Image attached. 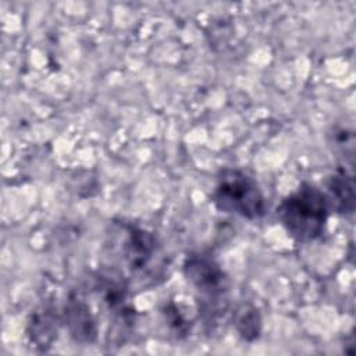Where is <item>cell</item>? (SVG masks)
Here are the masks:
<instances>
[{"label": "cell", "instance_id": "8992f818", "mask_svg": "<svg viewBox=\"0 0 356 356\" xmlns=\"http://www.w3.org/2000/svg\"><path fill=\"white\" fill-rule=\"evenodd\" d=\"M327 200L330 209L339 214H352L355 209V185L352 175L345 170H338L327 179Z\"/></svg>", "mask_w": 356, "mask_h": 356}, {"label": "cell", "instance_id": "6da1fadb", "mask_svg": "<svg viewBox=\"0 0 356 356\" xmlns=\"http://www.w3.org/2000/svg\"><path fill=\"white\" fill-rule=\"evenodd\" d=\"M277 216L292 239L309 243L324 234L330 204L321 189L313 184L303 182L281 200L277 207Z\"/></svg>", "mask_w": 356, "mask_h": 356}, {"label": "cell", "instance_id": "3957f363", "mask_svg": "<svg viewBox=\"0 0 356 356\" xmlns=\"http://www.w3.org/2000/svg\"><path fill=\"white\" fill-rule=\"evenodd\" d=\"M184 271L197 293L204 316L216 318L224 314L228 307V278L220 266L209 256L191 254L185 260Z\"/></svg>", "mask_w": 356, "mask_h": 356}, {"label": "cell", "instance_id": "7a4b0ae2", "mask_svg": "<svg viewBox=\"0 0 356 356\" xmlns=\"http://www.w3.org/2000/svg\"><path fill=\"white\" fill-rule=\"evenodd\" d=\"M211 199L220 211L246 220H257L267 210L257 182L238 168H224L218 172Z\"/></svg>", "mask_w": 356, "mask_h": 356}, {"label": "cell", "instance_id": "5b68a950", "mask_svg": "<svg viewBox=\"0 0 356 356\" xmlns=\"http://www.w3.org/2000/svg\"><path fill=\"white\" fill-rule=\"evenodd\" d=\"M64 320L72 335L79 342L90 343L97 337V324L89 306L81 299H70L64 309Z\"/></svg>", "mask_w": 356, "mask_h": 356}, {"label": "cell", "instance_id": "277c9868", "mask_svg": "<svg viewBox=\"0 0 356 356\" xmlns=\"http://www.w3.org/2000/svg\"><path fill=\"white\" fill-rule=\"evenodd\" d=\"M122 231L120 248L122 263L132 273L142 271L156 256V238L146 229L135 225H122Z\"/></svg>", "mask_w": 356, "mask_h": 356}, {"label": "cell", "instance_id": "ba28073f", "mask_svg": "<svg viewBox=\"0 0 356 356\" xmlns=\"http://www.w3.org/2000/svg\"><path fill=\"white\" fill-rule=\"evenodd\" d=\"M234 323L236 331L245 341H254L259 338L261 331V317L253 305H241L235 312Z\"/></svg>", "mask_w": 356, "mask_h": 356}, {"label": "cell", "instance_id": "52a82bcc", "mask_svg": "<svg viewBox=\"0 0 356 356\" xmlns=\"http://www.w3.org/2000/svg\"><path fill=\"white\" fill-rule=\"evenodd\" d=\"M58 318L51 310H42L32 316L28 327V335L36 346L46 349L57 338Z\"/></svg>", "mask_w": 356, "mask_h": 356}]
</instances>
